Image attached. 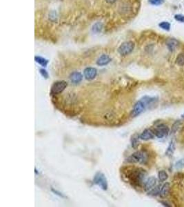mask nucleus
<instances>
[{
  "mask_svg": "<svg viewBox=\"0 0 184 207\" xmlns=\"http://www.w3.org/2000/svg\"><path fill=\"white\" fill-rule=\"evenodd\" d=\"M157 101V98L155 97L144 96L142 97L135 104L133 111L131 113V116L133 117H137L144 112L149 107L155 103Z\"/></svg>",
  "mask_w": 184,
  "mask_h": 207,
  "instance_id": "obj_1",
  "label": "nucleus"
},
{
  "mask_svg": "<svg viewBox=\"0 0 184 207\" xmlns=\"http://www.w3.org/2000/svg\"><path fill=\"white\" fill-rule=\"evenodd\" d=\"M181 124V120H178V121H175V122L172 125V133H176V132L178 130Z\"/></svg>",
  "mask_w": 184,
  "mask_h": 207,
  "instance_id": "obj_22",
  "label": "nucleus"
},
{
  "mask_svg": "<svg viewBox=\"0 0 184 207\" xmlns=\"http://www.w3.org/2000/svg\"><path fill=\"white\" fill-rule=\"evenodd\" d=\"M83 79V76L81 73L79 72H75L72 73L70 75V79L72 81V83H74V84H77V83H80Z\"/></svg>",
  "mask_w": 184,
  "mask_h": 207,
  "instance_id": "obj_11",
  "label": "nucleus"
},
{
  "mask_svg": "<svg viewBox=\"0 0 184 207\" xmlns=\"http://www.w3.org/2000/svg\"><path fill=\"white\" fill-rule=\"evenodd\" d=\"M51 191H53V192L54 193H55V195H58L59 197H62V198H65V197H66V196L64 195L63 193H62L60 192V191H57V190H55V189H52Z\"/></svg>",
  "mask_w": 184,
  "mask_h": 207,
  "instance_id": "obj_28",
  "label": "nucleus"
},
{
  "mask_svg": "<svg viewBox=\"0 0 184 207\" xmlns=\"http://www.w3.org/2000/svg\"><path fill=\"white\" fill-rule=\"evenodd\" d=\"M154 136H155V135H154L153 130L148 129V128L144 130L142 132V133L139 135L140 140L144 141L152 140V139L154 138Z\"/></svg>",
  "mask_w": 184,
  "mask_h": 207,
  "instance_id": "obj_10",
  "label": "nucleus"
},
{
  "mask_svg": "<svg viewBox=\"0 0 184 207\" xmlns=\"http://www.w3.org/2000/svg\"><path fill=\"white\" fill-rule=\"evenodd\" d=\"M106 2L108 3H110V4H112V3H115L117 0H105Z\"/></svg>",
  "mask_w": 184,
  "mask_h": 207,
  "instance_id": "obj_29",
  "label": "nucleus"
},
{
  "mask_svg": "<svg viewBox=\"0 0 184 207\" xmlns=\"http://www.w3.org/2000/svg\"><path fill=\"white\" fill-rule=\"evenodd\" d=\"M111 62V58L108 55H102L97 61V64L99 67H103L108 64Z\"/></svg>",
  "mask_w": 184,
  "mask_h": 207,
  "instance_id": "obj_13",
  "label": "nucleus"
},
{
  "mask_svg": "<svg viewBox=\"0 0 184 207\" xmlns=\"http://www.w3.org/2000/svg\"><path fill=\"white\" fill-rule=\"evenodd\" d=\"M39 73H40L41 76H42L43 77H44L45 79H48V77H49V75H48V72H47V71L45 70L44 69H41L40 70H39Z\"/></svg>",
  "mask_w": 184,
  "mask_h": 207,
  "instance_id": "obj_25",
  "label": "nucleus"
},
{
  "mask_svg": "<svg viewBox=\"0 0 184 207\" xmlns=\"http://www.w3.org/2000/svg\"><path fill=\"white\" fill-rule=\"evenodd\" d=\"M102 29H103V24L101 23V22H97L93 26L92 31L95 33H99L101 31Z\"/></svg>",
  "mask_w": 184,
  "mask_h": 207,
  "instance_id": "obj_19",
  "label": "nucleus"
},
{
  "mask_svg": "<svg viewBox=\"0 0 184 207\" xmlns=\"http://www.w3.org/2000/svg\"><path fill=\"white\" fill-rule=\"evenodd\" d=\"M170 184L169 182H166V183L161 187L160 193H159L160 197L162 198L167 197L168 195L170 193Z\"/></svg>",
  "mask_w": 184,
  "mask_h": 207,
  "instance_id": "obj_14",
  "label": "nucleus"
},
{
  "mask_svg": "<svg viewBox=\"0 0 184 207\" xmlns=\"http://www.w3.org/2000/svg\"><path fill=\"white\" fill-rule=\"evenodd\" d=\"M34 60H35V62H37V63L40 64L41 67H46L47 65H48V62H49V61L48 60H46V59H45L44 57L40 56L34 57Z\"/></svg>",
  "mask_w": 184,
  "mask_h": 207,
  "instance_id": "obj_16",
  "label": "nucleus"
},
{
  "mask_svg": "<svg viewBox=\"0 0 184 207\" xmlns=\"http://www.w3.org/2000/svg\"><path fill=\"white\" fill-rule=\"evenodd\" d=\"M178 41L175 38H169L166 41V45L170 51L173 52L176 50L177 47L178 46Z\"/></svg>",
  "mask_w": 184,
  "mask_h": 207,
  "instance_id": "obj_12",
  "label": "nucleus"
},
{
  "mask_svg": "<svg viewBox=\"0 0 184 207\" xmlns=\"http://www.w3.org/2000/svg\"><path fill=\"white\" fill-rule=\"evenodd\" d=\"M146 175V171L143 168H135L128 173L127 177L133 186L141 187L145 182Z\"/></svg>",
  "mask_w": 184,
  "mask_h": 207,
  "instance_id": "obj_2",
  "label": "nucleus"
},
{
  "mask_svg": "<svg viewBox=\"0 0 184 207\" xmlns=\"http://www.w3.org/2000/svg\"><path fill=\"white\" fill-rule=\"evenodd\" d=\"M159 27L161 28L162 29L166 31H169L170 29V23H168L167 22H161L160 24H159Z\"/></svg>",
  "mask_w": 184,
  "mask_h": 207,
  "instance_id": "obj_23",
  "label": "nucleus"
},
{
  "mask_svg": "<svg viewBox=\"0 0 184 207\" xmlns=\"http://www.w3.org/2000/svg\"><path fill=\"white\" fill-rule=\"evenodd\" d=\"M157 180L154 177H150L145 181L143 184V189L145 191H149L156 187Z\"/></svg>",
  "mask_w": 184,
  "mask_h": 207,
  "instance_id": "obj_8",
  "label": "nucleus"
},
{
  "mask_svg": "<svg viewBox=\"0 0 184 207\" xmlns=\"http://www.w3.org/2000/svg\"><path fill=\"white\" fill-rule=\"evenodd\" d=\"M164 0H149V2L152 5H160L164 3Z\"/></svg>",
  "mask_w": 184,
  "mask_h": 207,
  "instance_id": "obj_26",
  "label": "nucleus"
},
{
  "mask_svg": "<svg viewBox=\"0 0 184 207\" xmlns=\"http://www.w3.org/2000/svg\"><path fill=\"white\" fill-rule=\"evenodd\" d=\"M84 77H86V79L88 80H93L96 77L97 75V71L95 68L88 67L85 69L84 71Z\"/></svg>",
  "mask_w": 184,
  "mask_h": 207,
  "instance_id": "obj_9",
  "label": "nucleus"
},
{
  "mask_svg": "<svg viewBox=\"0 0 184 207\" xmlns=\"http://www.w3.org/2000/svg\"><path fill=\"white\" fill-rule=\"evenodd\" d=\"M181 117H183V118H184V113H183V115H181Z\"/></svg>",
  "mask_w": 184,
  "mask_h": 207,
  "instance_id": "obj_31",
  "label": "nucleus"
},
{
  "mask_svg": "<svg viewBox=\"0 0 184 207\" xmlns=\"http://www.w3.org/2000/svg\"><path fill=\"white\" fill-rule=\"evenodd\" d=\"M135 43L132 41H128L121 44L118 48V53L121 56H126L131 54L135 48Z\"/></svg>",
  "mask_w": 184,
  "mask_h": 207,
  "instance_id": "obj_5",
  "label": "nucleus"
},
{
  "mask_svg": "<svg viewBox=\"0 0 184 207\" xmlns=\"http://www.w3.org/2000/svg\"><path fill=\"white\" fill-rule=\"evenodd\" d=\"M158 178H159V182H164L166 180H167L168 178V173H166V170H161L158 173Z\"/></svg>",
  "mask_w": 184,
  "mask_h": 207,
  "instance_id": "obj_18",
  "label": "nucleus"
},
{
  "mask_svg": "<svg viewBox=\"0 0 184 207\" xmlns=\"http://www.w3.org/2000/svg\"><path fill=\"white\" fill-rule=\"evenodd\" d=\"M175 20L178 22H184V15H176L175 17Z\"/></svg>",
  "mask_w": 184,
  "mask_h": 207,
  "instance_id": "obj_27",
  "label": "nucleus"
},
{
  "mask_svg": "<svg viewBox=\"0 0 184 207\" xmlns=\"http://www.w3.org/2000/svg\"><path fill=\"white\" fill-rule=\"evenodd\" d=\"M161 204H162L163 205H164V206H168V207L170 206V205H169V204H168V203H167V202H166L162 201V202H161Z\"/></svg>",
  "mask_w": 184,
  "mask_h": 207,
  "instance_id": "obj_30",
  "label": "nucleus"
},
{
  "mask_svg": "<svg viewBox=\"0 0 184 207\" xmlns=\"http://www.w3.org/2000/svg\"><path fill=\"white\" fill-rule=\"evenodd\" d=\"M175 168L176 169H182L184 168V159H181L175 163Z\"/></svg>",
  "mask_w": 184,
  "mask_h": 207,
  "instance_id": "obj_24",
  "label": "nucleus"
},
{
  "mask_svg": "<svg viewBox=\"0 0 184 207\" xmlns=\"http://www.w3.org/2000/svg\"><path fill=\"white\" fill-rule=\"evenodd\" d=\"M175 149H176V144H175V142L174 140H171V142H170L169 146L167 148V150L166 151V155L168 156V157H171V156L173 155L174 154Z\"/></svg>",
  "mask_w": 184,
  "mask_h": 207,
  "instance_id": "obj_15",
  "label": "nucleus"
},
{
  "mask_svg": "<svg viewBox=\"0 0 184 207\" xmlns=\"http://www.w3.org/2000/svg\"><path fill=\"white\" fill-rule=\"evenodd\" d=\"M140 137L138 135H134L131 139V145L133 149H137L139 144Z\"/></svg>",
  "mask_w": 184,
  "mask_h": 207,
  "instance_id": "obj_17",
  "label": "nucleus"
},
{
  "mask_svg": "<svg viewBox=\"0 0 184 207\" xmlns=\"http://www.w3.org/2000/svg\"><path fill=\"white\" fill-rule=\"evenodd\" d=\"M93 183L99 186L103 191H106L108 187L106 177L103 173H101V172H97L95 174L93 178Z\"/></svg>",
  "mask_w": 184,
  "mask_h": 207,
  "instance_id": "obj_4",
  "label": "nucleus"
},
{
  "mask_svg": "<svg viewBox=\"0 0 184 207\" xmlns=\"http://www.w3.org/2000/svg\"><path fill=\"white\" fill-rule=\"evenodd\" d=\"M126 162L128 163L145 164L148 162V153L145 151H136L126 159Z\"/></svg>",
  "mask_w": 184,
  "mask_h": 207,
  "instance_id": "obj_3",
  "label": "nucleus"
},
{
  "mask_svg": "<svg viewBox=\"0 0 184 207\" xmlns=\"http://www.w3.org/2000/svg\"><path fill=\"white\" fill-rule=\"evenodd\" d=\"M68 86V83L65 81H57L53 84L50 90L52 95H58L62 93Z\"/></svg>",
  "mask_w": 184,
  "mask_h": 207,
  "instance_id": "obj_6",
  "label": "nucleus"
},
{
  "mask_svg": "<svg viewBox=\"0 0 184 207\" xmlns=\"http://www.w3.org/2000/svg\"><path fill=\"white\" fill-rule=\"evenodd\" d=\"M177 64L179 67H184V52H181L178 55L176 59Z\"/></svg>",
  "mask_w": 184,
  "mask_h": 207,
  "instance_id": "obj_21",
  "label": "nucleus"
},
{
  "mask_svg": "<svg viewBox=\"0 0 184 207\" xmlns=\"http://www.w3.org/2000/svg\"><path fill=\"white\" fill-rule=\"evenodd\" d=\"M161 189V186L159 184V185L157 186V187H154L153 189H151L150 191H148V195L152 196H156L157 195L160 193V191Z\"/></svg>",
  "mask_w": 184,
  "mask_h": 207,
  "instance_id": "obj_20",
  "label": "nucleus"
},
{
  "mask_svg": "<svg viewBox=\"0 0 184 207\" xmlns=\"http://www.w3.org/2000/svg\"><path fill=\"white\" fill-rule=\"evenodd\" d=\"M154 133L158 138H164L166 137L169 133L170 129L167 125L161 124L156 127L154 129Z\"/></svg>",
  "mask_w": 184,
  "mask_h": 207,
  "instance_id": "obj_7",
  "label": "nucleus"
}]
</instances>
